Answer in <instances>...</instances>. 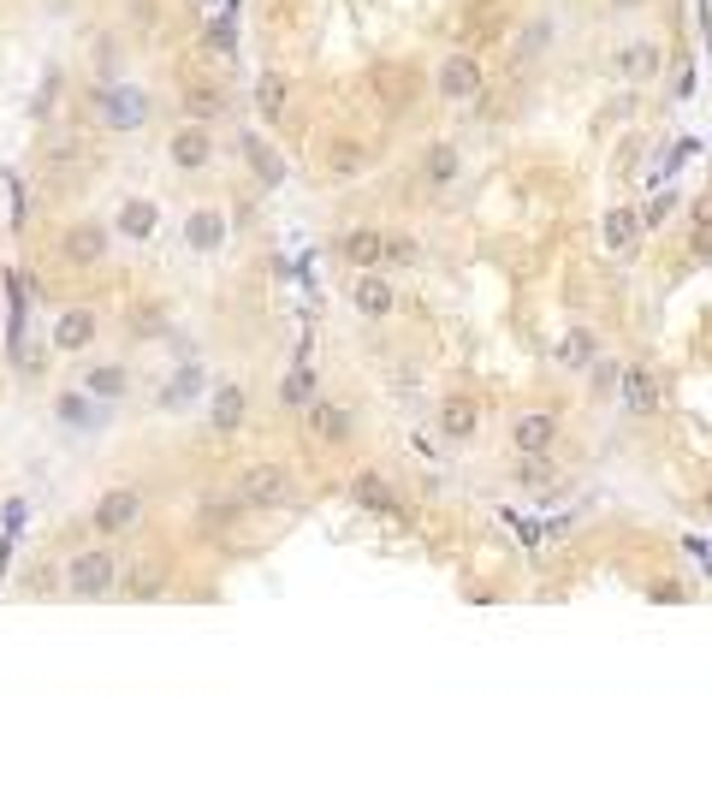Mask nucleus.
Returning a JSON list of instances; mask_svg holds the SVG:
<instances>
[{
	"label": "nucleus",
	"instance_id": "nucleus-1",
	"mask_svg": "<svg viewBox=\"0 0 712 789\" xmlns=\"http://www.w3.org/2000/svg\"><path fill=\"white\" fill-rule=\"evenodd\" d=\"M60 588L71 594V600H108V594L120 588V552H113V546L71 552L66 570H60Z\"/></svg>",
	"mask_w": 712,
	"mask_h": 789
},
{
	"label": "nucleus",
	"instance_id": "nucleus-2",
	"mask_svg": "<svg viewBox=\"0 0 712 789\" xmlns=\"http://www.w3.org/2000/svg\"><path fill=\"white\" fill-rule=\"evenodd\" d=\"M231 493L244 499V510H292L297 505V481L285 463H250Z\"/></svg>",
	"mask_w": 712,
	"mask_h": 789
},
{
	"label": "nucleus",
	"instance_id": "nucleus-3",
	"mask_svg": "<svg viewBox=\"0 0 712 789\" xmlns=\"http://www.w3.org/2000/svg\"><path fill=\"white\" fill-rule=\"evenodd\" d=\"M90 522H95V534H101V540L131 534V529L143 522V493H137V487H108V493L95 499Z\"/></svg>",
	"mask_w": 712,
	"mask_h": 789
},
{
	"label": "nucleus",
	"instance_id": "nucleus-4",
	"mask_svg": "<svg viewBox=\"0 0 712 789\" xmlns=\"http://www.w3.org/2000/svg\"><path fill=\"white\" fill-rule=\"evenodd\" d=\"M108 250H113V232L101 226V221H71L60 232V261H66V268H101Z\"/></svg>",
	"mask_w": 712,
	"mask_h": 789
},
{
	"label": "nucleus",
	"instance_id": "nucleus-5",
	"mask_svg": "<svg viewBox=\"0 0 712 789\" xmlns=\"http://www.w3.org/2000/svg\"><path fill=\"white\" fill-rule=\"evenodd\" d=\"M618 398H623V410H630V416H659L665 410L659 374L642 369V362H623V369H618Z\"/></svg>",
	"mask_w": 712,
	"mask_h": 789
},
{
	"label": "nucleus",
	"instance_id": "nucleus-6",
	"mask_svg": "<svg viewBox=\"0 0 712 789\" xmlns=\"http://www.w3.org/2000/svg\"><path fill=\"white\" fill-rule=\"evenodd\" d=\"M179 108H184V120L214 125V120H226V113H231V90H226L221 78H184Z\"/></svg>",
	"mask_w": 712,
	"mask_h": 789
},
{
	"label": "nucleus",
	"instance_id": "nucleus-7",
	"mask_svg": "<svg viewBox=\"0 0 712 789\" xmlns=\"http://www.w3.org/2000/svg\"><path fill=\"white\" fill-rule=\"evenodd\" d=\"M167 155H172V167L179 172H208L214 167V125H179L167 137Z\"/></svg>",
	"mask_w": 712,
	"mask_h": 789
},
{
	"label": "nucleus",
	"instance_id": "nucleus-8",
	"mask_svg": "<svg viewBox=\"0 0 712 789\" xmlns=\"http://www.w3.org/2000/svg\"><path fill=\"white\" fill-rule=\"evenodd\" d=\"M482 60L475 54H445L440 60V71H433V90H440L445 101H475L482 95Z\"/></svg>",
	"mask_w": 712,
	"mask_h": 789
},
{
	"label": "nucleus",
	"instance_id": "nucleus-9",
	"mask_svg": "<svg viewBox=\"0 0 712 789\" xmlns=\"http://www.w3.org/2000/svg\"><path fill=\"white\" fill-rule=\"evenodd\" d=\"M238 517H250L238 493H202L196 510H191V529H196L202 540H214V534H231V529H238Z\"/></svg>",
	"mask_w": 712,
	"mask_h": 789
},
{
	"label": "nucleus",
	"instance_id": "nucleus-10",
	"mask_svg": "<svg viewBox=\"0 0 712 789\" xmlns=\"http://www.w3.org/2000/svg\"><path fill=\"white\" fill-rule=\"evenodd\" d=\"M95 332H101V315L90 303H71V309L54 315V350H90Z\"/></svg>",
	"mask_w": 712,
	"mask_h": 789
},
{
	"label": "nucleus",
	"instance_id": "nucleus-11",
	"mask_svg": "<svg viewBox=\"0 0 712 789\" xmlns=\"http://www.w3.org/2000/svg\"><path fill=\"white\" fill-rule=\"evenodd\" d=\"M244 421H250V392L238 386V380H221L208 398V428L214 433H238Z\"/></svg>",
	"mask_w": 712,
	"mask_h": 789
},
{
	"label": "nucleus",
	"instance_id": "nucleus-12",
	"mask_svg": "<svg viewBox=\"0 0 712 789\" xmlns=\"http://www.w3.org/2000/svg\"><path fill=\"white\" fill-rule=\"evenodd\" d=\"M511 446L522 458H534V451H552L558 446V410H522L511 421Z\"/></svg>",
	"mask_w": 712,
	"mask_h": 789
},
{
	"label": "nucleus",
	"instance_id": "nucleus-13",
	"mask_svg": "<svg viewBox=\"0 0 712 789\" xmlns=\"http://www.w3.org/2000/svg\"><path fill=\"white\" fill-rule=\"evenodd\" d=\"M351 303L369 320H386L392 309H398V291L381 280V268H362V273H351Z\"/></svg>",
	"mask_w": 712,
	"mask_h": 789
},
{
	"label": "nucleus",
	"instance_id": "nucleus-14",
	"mask_svg": "<svg viewBox=\"0 0 712 789\" xmlns=\"http://www.w3.org/2000/svg\"><path fill=\"white\" fill-rule=\"evenodd\" d=\"M351 499H357L362 510H374V517H398V510H404V499L392 493V481H386L381 470H357V475H351Z\"/></svg>",
	"mask_w": 712,
	"mask_h": 789
},
{
	"label": "nucleus",
	"instance_id": "nucleus-15",
	"mask_svg": "<svg viewBox=\"0 0 712 789\" xmlns=\"http://www.w3.org/2000/svg\"><path fill=\"white\" fill-rule=\"evenodd\" d=\"M381 256H386V232H374V226H351L339 238V261L351 273H362V268H381Z\"/></svg>",
	"mask_w": 712,
	"mask_h": 789
},
{
	"label": "nucleus",
	"instance_id": "nucleus-16",
	"mask_svg": "<svg viewBox=\"0 0 712 789\" xmlns=\"http://www.w3.org/2000/svg\"><path fill=\"white\" fill-rule=\"evenodd\" d=\"M303 416H309V428L321 433L327 446H344V440H351V433H357V410H351V404H339V398H321V404H309V410H303Z\"/></svg>",
	"mask_w": 712,
	"mask_h": 789
},
{
	"label": "nucleus",
	"instance_id": "nucleus-17",
	"mask_svg": "<svg viewBox=\"0 0 712 789\" xmlns=\"http://www.w3.org/2000/svg\"><path fill=\"white\" fill-rule=\"evenodd\" d=\"M83 392H90L95 404H120L131 392V369H120V362H95V369L83 374Z\"/></svg>",
	"mask_w": 712,
	"mask_h": 789
},
{
	"label": "nucleus",
	"instance_id": "nucleus-18",
	"mask_svg": "<svg viewBox=\"0 0 712 789\" xmlns=\"http://www.w3.org/2000/svg\"><path fill=\"white\" fill-rule=\"evenodd\" d=\"M184 238H191V250H196V256L221 250V244H226V214H221V208H196V214H191V226H184Z\"/></svg>",
	"mask_w": 712,
	"mask_h": 789
},
{
	"label": "nucleus",
	"instance_id": "nucleus-19",
	"mask_svg": "<svg viewBox=\"0 0 712 789\" xmlns=\"http://www.w3.org/2000/svg\"><path fill=\"white\" fill-rule=\"evenodd\" d=\"M440 428H445V440H475V428H482L475 398H445L440 404Z\"/></svg>",
	"mask_w": 712,
	"mask_h": 789
},
{
	"label": "nucleus",
	"instance_id": "nucleus-20",
	"mask_svg": "<svg viewBox=\"0 0 712 789\" xmlns=\"http://www.w3.org/2000/svg\"><path fill=\"white\" fill-rule=\"evenodd\" d=\"M95 108L108 113V125H113V131H137V125H143V95H131V90H125V95L95 90Z\"/></svg>",
	"mask_w": 712,
	"mask_h": 789
},
{
	"label": "nucleus",
	"instance_id": "nucleus-21",
	"mask_svg": "<svg viewBox=\"0 0 712 789\" xmlns=\"http://www.w3.org/2000/svg\"><path fill=\"white\" fill-rule=\"evenodd\" d=\"M83 160V143L71 137V131H48V143H42V172H54L60 179L66 167H78Z\"/></svg>",
	"mask_w": 712,
	"mask_h": 789
},
{
	"label": "nucleus",
	"instance_id": "nucleus-22",
	"mask_svg": "<svg viewBox=\"0 0 712 789\" xmlns=\"http://www.w3.org/2000/svg\"><path fill=\"white\" fill-rule=\"evenodd\" d=\"M280 404H285V410H309V404H315V369H309V362H297V369L280 380Z\"/></svg>",
	"mask_w": 712,
	"mask_h": 789
},
{
	"label": "nucleus",
	"instance_id": "nucleus-23",
	"mask_svg": "<svg viewBox=\"0 0 712 789\" xmlns=\"http://www.w3.org/2000/svg\"><path fill=\"white\" fill-rule=\"evenodd\" d=\"M421 179H428L433 190H445V184L457 179V149H452V143H433V149L421 155Z\"/></svg>",
	"mask_w": 712,
	"mask_h": 789
},
{
	"label": "nucleus",
	"instance_id": "nucleus-24",
	"mask_svg": "<svg viewBox=\"0 0 712 789\" xmlns=\"http://www.w3.org/2000/svg\"><path fill=\"white\" fill-rule=\"evenodd\" d=\"M120 588H125V600H155V594L167 588V570L143 564V570H131V576H120Z\"/></svg>",
	"mask_w": 712,
	"mask_h": 789
},
{
	"label": "nucleus",
	"instance_id": "nucleus-25",
	"mask_svg": "<svg viewBox=\"0 0 712 789\" xmlns=\"http://www.w3.org/2000/svg\"><path fill=\"white\" fill-rule=\"evenodd\" d=\"M54 410H60V421H66V428H95V398H90V392H60V404H54Z\"/></svg>",
	"mask_w": 712,
	"mask_h": 789
},
{
	"label": "nucleus",
	"instance_id": "nucleus-26",
	"mask_svg": "<svg viewBox=\"0 0 712 789\" xmlns=\"http://www.w3.org/2000/svg\"><path fill=\"white\" fill-rule=\"evenodd\" d=\"M155 214H161V208H155V202L131 196L125 208H120V232H125V238H149V232H155Z\"/></svg>",
	"mask_w": 712,
	"mask_h": 789
},
{
	"label": "nucleus",
	"instance_id": "nucleus-27",
	"mask_svg": "<svg viewBox=\"0 0 712 789\" xmlns=\"http://www.w3.org/2000/svg\"><path fill=\"white\" fill-rule=\"evenodd\" d=\"M256 108H261V120H280V113H285V78H280V71H261V83H256Z\"/></svg>",
	"mask_w": 712,
	"mask_h": 789
},
{
	"label": "nucleus",
	"instance_id": "nucleus-28",
	"mask_svg": "<svg viewBox=\"0 0 712 789\" xmlns=\"http://www.w3.org/2000/svg\"><path fill=\"white\" fill-rule=\"evenodd\" d=\"M244 155H250L256 179H261V184H268V190H273V184H280V179H285L280 155H273V149H268V143H261V137H250V143H244Z\"/></svg>",
	"mask_w": 712,
	"mask_h": 789
},
{
	"label": "nucleus",
	"instance_id": "nucleus-29",
	"mask_svg": "<svg viewBox=\"0 0 712 789\" xmlns=\"http://www.w3.org/2000/svg\"><path fill=\"white\" fill-rule=\"evenodd\" d=\"M362 167H369V149H362V143H339L327 160V179H357Z\"/></svg>",
	"mask_w": 712,
	"mask_h": 789
},
{
	"label": "nucleus",
	"instance_id": "nucleus-30",
	"mask_svg": "<svg viewBox=\"0 0 712 789\" xmlns=\"http://www.w3.org/2000/svg\"><path fill=\"white\" fill-rule=\"evenodd\" d=\"M564 369H594V332L576 327L570 339H564Z\"/></svg>",
	"mask_w": 712,
	"mask_h": 789
},
{
	"label": "nucleus",
	"instance_id": "nucleus-31",
	"mask_svg": "<svg viewBox=\"0 0 712 789\" xmlns=\"http://www.w3.org/2000/svg\"><path fill=\"white\" fill-rule=\"evenodd\" d=\"M416 261V244L404 238V232H386V256H381V268H410Z\"/></svg>",
	"mask_w": 712,
	"mask_h": 789
},
{
	"label": "nucleus",
	"instance_id": "nucleus-32",
	"mask_svg": "<svg viewBox=\"0 0 712 789\" xmlns=\"http://www.w3.org/2000/svg\"><path fill=\"white\" fill-rule=\"evenodd\" d=\"M517 475L529 481V487H541V481H552V463H546V451H534V458H522V463H517Z\"/></svg>",
	"mask_w": 712,
	"mask_h": 789
},
{
	"label": "nucleus",
	"instance_id": "nucleus-33",
	"mask_svg": "<svg viewBox=\"0 0 712 789\" xmlns=\"http://www.w3.org/2000/svg\"><path fill=\"white\" fill-rule=\"evenodd\" d=\"M623 71H642V78H653V71H659V48H630V54H623Z\"/></svg>",
	"mask_w": 712,
	"mask_h": 789
},
{
	"label": "nucleus",
	"instance_id": "nucleus-34",
	"mask_svg": "<svg viewBox=\"0 0 712 789\" xmlns=\"http://www.w3.org/2000/svg\"><path fill=\"white\" fill-rule=\"evenodd\" d=\"M202 48H208V54H231V24H208V31H202Z\"/></svg>",
	"mask_w": 712,
	"mask_h": 789
},
{
	"label": "nucleus",
	"instance_id": "nucleus-35",
	"mask_svg": "<svg viewBox=\"0 0 712 789\" xmlns=\"http://www.w3.org/2000/svg\"><path fill=\"white\" fill-rule=\"evenodd\" d=\"M635 238V214H612V244H630Z\"/></svg>",
	"mask_w": 712,
	"mask_h": 789
},
{
	"label": "nucleus",
	"instance_id": "nucleus-36",
	"mask_svg": "<svg viewBox=\"0 0 712 789\" xmlns=\"http://www.w3.org/2000/svg\"><path fill=\"white\" fill-rule=\"evenodd\" d=\"M653 600H659V606H677L682 588H677V582H659V588H653Z\"/></svg>",
	"mask_w": 712,
	"mask_h": 789
},
{
	"label": "nucleus",
	"instance_id": "nucleus-37",
	"mask_svg": "<svg viewBox=\"0 0 712 789\" xmlns=\"http://www.w3.org/2000/svg\"><path fill=\"white\" fill-rule=\"evenodd\" d=\"M694 221H701V226H712V190H707L701 202H694Z\"/></svg>",
	"mask_w": 712,
	"mask_h": 789
},
{
	"label": "nucleus",
	"instance_id": "nucleus-38",
	"mask_svg": "<svg viewBox=\"0 0 712 789\" xmlns=\"http://www.w3.org/2000/svg\"><path fill=\"white\" fill-rule=\"evenodd\" d=\"M612 7H642V0H612Z\"/></svg>",
	"mask_w": 712,
	"mask_h": 789
},
{
	"label": "nucleus",
	"instance_id": "nucleus-39",
	"mask_svg": "<svg viewBox=\"0 0 712 789\" xmlns=\"http://www.w3.org/2000/svg\"><path fill=\"white\" fill-rule=\"evenodd\" d=\"M707 510H712V487H707Z\"/></svg>",
	"mask_w": 712,
	"mask_h": 789
}]
</instances>
